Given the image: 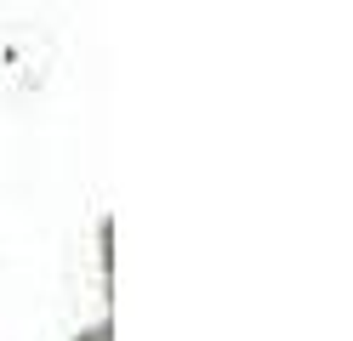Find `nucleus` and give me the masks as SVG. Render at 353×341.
<instances>
[]
</instances>
